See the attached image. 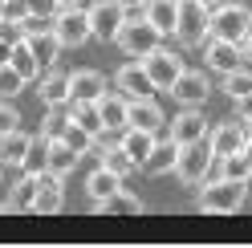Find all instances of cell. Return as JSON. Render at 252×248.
<instances>
[{"mask_svg": "<svg viewBox=\"0 0 252 248\" xmlns=\"http://www.w3.org/2000/svg\"><path fill=\"white\" fill-rule=\"evenodd\" d=\"M212 167H216V151H212L208 138H195V143H183V147H179L175 175H179L183 183H203Z\"/></svg>", "mask_w": 252, "mask_h": 248, "instance_id": "obj_3", "label": "cell"}, {"mask_svg": "<svg viewBox=\"0 0 252 248\" xmlns=\"http://www.w3.org/2000/svg\"><path fill=\"white\" fill-rule=\"evenodd\" d=\"M118 90L126 98H155L159 90H155V82H151V73H147V65L143 61H126V65L118 69Z\"/></svg>", "mask_w": 252, "mask_h": 248, "instance_id": "obj_12", "label": "cell"}, {"mask_svg": "<svg viewBox=\"0 0 252 248\" xmlns=\"http://www.w3.org/2000/svg\"><path fill=\"white\" fill-rule=\"evenodd\" d=\"M98 212H106V216H143V199H138L134 191H126V187H118L110 199H102V204H94Z\"/></svg>", "mask_w": 252, "mask_h": 248, "instance_id": "obj_26", "label": "cell"}, {"mask_svg": "<svg viewBox=\"0 0 252 248\" xmlns=\"http://www.w3.org/2000/svg\"><path fill=\"white\" fill-rule=\"evenodd\" d=\"M224 94H228L232 102H240V98H248V94H252V73H248V69H236V73H224Z\"/></svg>", "mask_w": 252, "mask_h": 248, "instance_id": "obj_34", "label": "cell"}, {"mask_svg": "<svg viewBox=\"0 0 252 248\" xmlns=\"http://www.w3.org/2000/svg\"><path fill=\"white\" fill-rule=\"evenodd\" d=\"M98 155H102V167H106V171H114V175H122V179L134 171V163H130V155L122 151V143L110 147V151H98Z\"/></svg>", "mask_w": 252, "mask_h": 248, "instance_id": "obj_33", "label": "cell"}, {"mask_svg": "<svg viewBox=\"0 0 252 248\" xmlns=\"http://www.w3.org/2000/svg\"><path fill=\"white\" fill-rule=\"evenodd\" d=\"M208 12L199 0H179V21H175V41L179 45H203L208 41Z\"/></svg>", "mask_w": 252, "mask_h": 248, "instance_id": "obj_6", "label": "cell"}, {"mask_svg": "<svg viewBox=\"0 0 252 248\" xmlns=\"http://www.w3.org/2000/svg\"><path fill=\"white\" fill-rule=\"evenodd\" d=\"M122 187V175H114V171H106V167H98L90 179H86V191H90V199L94 204H102V199H110Z\"/></svg>", "mask_w": 252, "mask_h": 248, "instance_id": "obj_27", "label": "cell"}, {"mask_svg": "<svg viewBox=\"0 0 252 248\" xmlns=\"http://www.w3.org/2000/svg\"><path fill=\"white\" fill-rule=\"evenodd\" d=\"M199 4H203V8H216V4H224V0H199Z\"/></svg>", "mask_w": 252, "mask_h": 248, "instance_id": "obj_43", "label": "cell"}, {"mask_svg": "<svg viewBox=\"0 0 252 248\" xmlns=\"http://www.w3.org/2000/svg\"><path fill=\"white\" fill-rule=\"evenodd\" d=\"M143 17L159 29L163 37H175V21H179V0H147Z\"/></svg>", "mask_w": 252, "mask_h": 248, "instance_id": "obj_20", "label": "cell"}, {"mask_svg": "<svg viewBox=\"0 0 252 248\" xmlns=\"http://www.w3.org/2000/svg\"><path fill=\"white\" fill-rule=\"evenodd\" d=\"M126 106H130V98L122 94H102L98 98V114H102V126H114V130H126Z\"/></svg>", "mask_w": 252, "mask_h": 248, "instance_id": "obj_22", "label": "cell"}, {"mask_svg": "<svg viewBox=\"0 0 252 248\" xmlns=\"http://www.w3.org/2000/svg\"><path fill=\"white\" fill-rule=\"evenodd\" d=\"M61 4H77V0H61Z\"/></svg>", "mask_w": 252, "mask_h": 248, "instance_id": "obj_44", "label": "cell"}, {"mask_svg": "<svg viewBox=\"0 0 252 248\" xmlns=\"http://www.w3.org/2000/svg\"><path fill=\"white\" fill-rule=\"evenodd\" d=\"M49 143H53V138H45V134H33V138H29V151H25L21 171L41 175V171H45V163H49Z\"/></svg>", "mask_w": 252, "mask_h": 248, "instance_id": "obj_29", "label": "cell"}, {"mask_svg": "<svg viewBox=\"0 0 252 248\" xmlns=\"http://www.w3.org/2000/svg\"><path fill=\"white\" fill-rule=\"evenodd\" d=\"M8 65L17 69V73L25 77V82H37V77L45 73V69L37 65V57H33V49H29V45H25V37H21L17 45H12V57H8Z\"/></svg>", "mask_w": 252, "mask_h": 248, "instance_id": "obj_28", "label": "cell"}, {"mask_svg": "<svg viewBox=\"0 0 252 248\" xmlns=\"http://www.w3.org/2000/svg\"><path fill=\"white\" fill-rule=\"evenodd\" d=\"M126 126L159 134L167 126V114H163V106L155 102V98H130V106H126Z\"/></svg>", "mask_w": 252, "mask_h": 248, "instance_id": "obj_10", "label": "cell"}, {"mask_svg": "<svg viewBox=\"0 0 252 248\" xmlns=\"http://www.w3.org/2000/svg\"><path fill=\"white\" fill-rule=\"evenodd\" d=\"M0 17L8 25H25L29 21V0H0Z\"/></svg>", "mask_w": 252, "mask_h": 248, "instance_id": "obj_37", "label": "cell"}, {"mask_svg": "<svg viewBox=\"0 0 252 248\" xmlns=\"http://www.w3.org/2000/svg\"><path fill=\"white\" fill-rule=\"evenodd\" d=\"M61 8H65L61 0H29V17H37V21H49V25H53V17H57Z\"/></svg>", "mask_w": 252, "mask_h": 248, "instance_id": "obj_38", "label": "cell"}, {"mask_svg": "<svg viewBox=\"0 0 252 248\" xmlns=\"http://www.w3.org/2000/svg\"><path fill=\"white\" fill-rule=\"evenodd\" d=\"M118 49L122 53H130V57H138V61H143L147 53H155V49H159V45H163V33H159V29H155L147 17H138V21H130V17H126V25L118 29Z\"/></svg>", "mask_w": 252, "mask_h": 248, "instance_id": "obj_4", "label": "cell"}, {"mask_svg": "<svg viewBox=\"0 0 252 248\" xmlns=\"http://www.w3.org/2000/svg\"><path fill=\"white\" fill-rule=\"evenodd\" d=\"M37 98H41L45 106H65V102H69V73H61L57 65L45 69V73L37 77Z\"/></svg>", "mask_w": 252, "mask_h": 248, "instance_id": "obj_16", "label": "cell"}, {"mask_svg": "<svg viewBox=\"0 0 252 248\" xmlns=\"http://www.w3.org/2000/svg\"><path fill=\"white\" fill-rule=\"evenodd\" d=\"M203 61H208V69L212 73H236V69H244V53H240V45L236 41H220V37H212L208 41V53H203Z\"/></svg>", "mask_w": 252, "mask_h": 248, "instance_id": "obj_11", "label": "cell"}, {"mask_svg": "<svg viewBox=\"0 0 252 248\" xmlns=\"http://www.w3.org/2000/svg\"><path fill=\"white\" fill-rule=\"evenodd\" d=\"M17 126H21V110L8 98H0V134H8V130H17Z\"/></svg>", "mask_w": 252, "mask_h": 248, "instance_id": "obj_39", "label": "cell"}, {"mask_svg": "<svg viewBox=\"0 0 252 248\" xmlns=\"http://www.w3.org/2000/svg\"><path fill=\"white\" fill-rule=\"evenodd\" d=\"M65 130H69V114H65V106H45L41 134H45V138H61Z\"/></svg>", "mask_w": 252, "mask_h": 248, "instance_id": "obj_31", "label": "cell"}, {"mask_svg": "<svg viewBox=\"0 0 252 248\" xmlns=\"http://www.w3.org/2000/svg\"><path fill=\"white\" fill-rule=\"evenodd\" d=\"M175 159H179V143L175 138H155V147H151V159L143 163V171L147 175H167V171H175Z\"/></svg>", "mask_w": 252, "mask_h": 248, "instance_id": "obj_19", "label": "cell"}, {"mask_svg": "<svg viewBox=\"0 0 252 248\" xmlns=\"http://www.w3.org/2000/svg\"><path fill=\"white\" fill-rule=\"evenodd\" d=\"M21 90H25V77L12 65H0V98H17Z\"/></svg>", "mask_w": 252, "mask_h": 248, "instance_id": "obj_35", "label": "cell"}, {"mask_svg": "<svg viewBox=\"0 0 252 248\" xmlns=\"http://www.w3.org/2000/svg\"><path fill=\"white\" fill-rule=\"evenodd\" d=\"M73 167H77V151L65 143V138H53V143H49V163H45V171L65 179Z\"/></svg>", "mask_w": 252, "mask_h": 248, "instance_id": "obj_25", "label": "cell"}, {"mask_svg": "<svg viewBox=\"0 0 252 248\" xmlns=\"http://www.w3.org/2000/svg\"><path fill=\"white\" fill-rule=\"evenodd\" d=\"M155 138H159V134H151V130H134V126H126V130H122V151L130 155V163H134V167H143V163L151 159Z\"/></svg>", "mask_w": 252, "mask_h": 248, "instance_id": "obj_21", "label": "cell"}, {"mask_svg": "<svg viewBox=\"0 0 252 248\" xmlns=\"http://www.w3.org/2000/svg\"><path fill=\"white\" fill-rule=\"evenodd\" d=\"M118 4H122L126 12H134V8H143V4H147V0H118Z\"/></svg>", "mask_w": 252, "mask_h": 248, "instance_id": "obj_41", "label": "cell"}, {"mask_svg": "<svg viewBox=\"0 0 252 248\" xmlns=\"http://www.w3.org/2000/svg\"><path fill=\"white\" fill-rule=\"evenodd\" d=\"M65 114H69L73 126H82V130H90V134H98V130H102L98 102H77V98H69V102H65Z\"/></svg>", "mask_w": 252, "mask_h": 248, "instance_id": "obj_24", "label": "cell"}, {"mask_svg": "<svg viewBox=\"0 0 252 248\" xmlns=\"http://www.w3.org/2000/svg\"><path fill=\"white\" fill-rule=\"evenodd\" d=\"M8 57H12V41L0 37V65H8Z\"/></svg>", "mask_w": 252, "mask_h": 248, "instance_id": "obj_40", "label": "cell"}, {"mask_svg": "<svg viewBox=\"0 0 252 248\" xmlns=\"http://www.w3.org/2000/svg\"><path fill=\"white\" fill-rule=\"evenodd\" d=\"M171 138L183 147V143H195V138H208V114H199L195 106H187L183 114H175L171 122Z\"/></svg>", "mask_w": 252, "mask_h": 248, "instance_id": "obj_14", "label": "cell"}, {"mask_svg": "<svg viewBox=\"0 0 252 248\" xmlns=\"http://www.w3.org/2000/svg\"><path fill=\"white\" fill-rule=\"evenodd\" d=\"M220 175H224V179H252V167H248V159H244V151H236V155H220Z\"/></svg>", "mask_w": 252, "mask_h": 248, "instance_id": "obj_32", "label": "cell"}, {"mask_svg": "<svg viewBox=\"0 0 252 248\" xmlns=\"http://www.w3.org/2000/svg\"><path fill=\"white\" fill-rule=\"evenodd\" d=\"M0 25H4V17H0Z\"/></svg>", "mask_w": 252, "mask_h": 248, "instance_id": "obj_46", "label": "cell"}, {"mask_svg": "<svg viewBox=\"0 0 252 248\" xmlns=\"http://www.w3.org/2000/svg\"><path fill=\"white\" fill-rule=\"evenodd\" d=\"M167 94H175V102H183V106H199V102H208V94H212V82H208V73L183 69V73L175 77V86L167 90Z\"/></svg>", "mask_w": 252, "mask_h": 248, "instance_id": "obj_13", "label": "cell"}, {"mask_svg": "<svg viewBox=\"0 0 252 248\" xmlns=\"http://www.w3.org/2000/svg\"><path fill=\"white\" fill-rule=\"evenodd\" d=\"M61 204H65V195H61V175H49V171H41V175H37L33 212H41V216H53V212H61Z\"/></svg>", "mask_w": 252, "mask_h": 248, "instance_id": "obj_15", "label": "cell"}, {"mask_svg": "<svg viewBox=\"0 0 252 248\" xmlns=\"http://www.w3.org/2000/svg\"><path fill=\"white\" fill-rule=\"evenodd\" d=\"M244 159H248V167H252V138L244 143Z\"/></svg>", "mask_w": 252, "mask_h": 248, "instance_id": "obj_42", "label": "cell"}, {"mask_svg": "<svg viewBox=\"0 0 252 248\" xmlns=\"http://www.w3.org/2000/svg\"><path fill=\"white\" fill-rule=\"evenodd\" d=\"M33 195H37V175H21L17 179V187H12V195H8V204H12V212H33Z\"/></svg>", "mask_w": 252, "mask_h": 248, "instance_id": "obj_30", "label": "cell"}, {"mask_svg": "<svg viewBox=\"0 0 252 248\" xmlns=\"http://www.w3.org/2000/svg\"><path fill=\"white\" fill-rule=\"evenodd\" d=\"M25 45L33 49V57H37V65H41V69H53V65H57L61 41L53 37V25H49V29H37V33H25Z\"/></svg>", "mask_w": 252, "mask_h": 248, "instance_id": "obj_17", "label": "cell"}, {"mask_svg": "<svg viewBox=\"0 0 252 248\" xmlns=\"http://www.w3.org/2000/svg\"><path fill=\"white\" fill-rule=\"evenodd\" d=\"M248 130H252V114H248Z\"/></svg>", "mask_w": 252, "mask_h": 248, "instance_id": "obj_45", "label": "cell"}, {"mask_svg": "<svg viewBox=\"0 0 252 248\" xmlns=\"http://www.w3.org/2000/svg\"><path fill=\"white\" fill-rule=\"evenodd\" d=\"M106 94V77L98 73V69H77V73H69V98H77V102H98Z\"/></svg>", "mask_w": 252, "mask_h": 248, "instance_id": "obj_18", "label": "cell"}, {"mask_svg": "<svg viewBox=\"0 0 252 248\" xmlns=\"http://www.w3.org/2000/svg\"><path fill=\"white\" fill-rule=\"evenodd\" d=\"M143 65H147V73H151L155 90H171V86H175V77L183 73V57L159 45L155 53H147V57H143Z\"/></svg>", "mask_w": 252, "mask_h": 248, "instance_id": "obj_9", "label": "cell"}, {"mask_svg": "<svg viewBox=\"0 0 252 248\" xmlns=\"http://www.w3.org/2000/svg\"><path fill=\"white\" fill-rule=\"evenodd\" d=\"M252 29V12L244 4H216L208 12V37H220V41H236L240 45V37Z\"/></svg>", "mask_w": 252, "mask_h": 248, "instance_id": "obj_2", "label": "cell"}, {"mask_svg": "<svg viewBox=\"0 0 252 248\" xmlns=\"http://www.w3.org/2000/svg\"><path fill=\"white\" fill-rule=\"evenodd\" d=\"M252 138V130H248V118H224L220 126L208 134V143H212V151H216V159L220 155H236V151H244V143Z\"/></svg>", "mask_w": 252, "mask_h": 248, "instance_id": "obj_8", "label": "cell"}, {"mask_svg": "<svg viewBox=\"0 0 252 248\" xmlns=\"http://www.w3.org/2000/svg\"><path fill=\"white\" fill-rule=\"evenodd\" d=\"M53 37L61 41V49H82L86 41H94L86 8H77V4H65V8H61L57 17H53Z\"/></svg>", "mask_w": 252, "mask_h": 248, "instance_id": "obj_5", "label": "cell"}, {"mask_svg": "<svg viewBox=\"0 0 252 248\" xmlns=\"http://www.w3.org/2000/svg\"><path fill=\"white\" fill-rule=\"evenodd\" d=\"M61 138H65V143L77 151V159H82V155H90L94 151V134L90 130H82V126H73V122H69V130L65 134H61Z\"/></svg>", "mask_w": 252, "mask_h": 248, "instance_id": "obj_36", "label": "cell"}, {"mask_svg": "<svg viewBox=\"0 0 252 248\" xmlns=\"http://www.w3.org/2000/svg\"><path fill=\"white\" fill-rule=\"evenodd\" d=\"M248 204V183L244 179H203V191H199V212H212V216H232Z\"/></svg>", "mask_w": 252, "mask_h": 248, "instance_id": "obj_1", "label": "cell"}, {"mask_svg": "<svg viewBox=\"0 0 252 248\" xmlns=\"http://www.w3.org/2000/svg\"><path fill=\"white\" fill-rule=\"evenodd\" d=\"M86 17H90V33L98 37V41H114L118 29L126 25V17H130V12H126L118 0H98V4L86 8Z\"/></svg>", "mask_w": 252, "mask_h": 248, "instance_id": "obj_7", "label": "cell"}, {"mask_svg": "<svg viewBox=\"0 0 252 248\" xmlns=\"http://www.w3.org/2000/svg\"><path fill=\"white\" fill-rule=\"evenodd\" d=\"M29 138H33V134H25L21 126L8 130V134H0V167H21L25 163V151H29Z\"/></svg>", "mask_w": 252, "mask_h": 248, "instance_id": "obj_23", "label": "cell"}]
</instances>
